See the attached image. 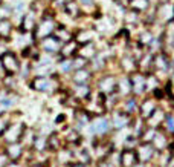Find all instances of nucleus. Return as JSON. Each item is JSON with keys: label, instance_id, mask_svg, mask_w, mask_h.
<instances>
[{"label": "nucleus", "instance_id": "nucleus-1", "mask_svg": "<svg viewBox=\"0 0 174 167\" xmlns=\"http://www.w3.org/2000/svg\"><path fill=\"white\" fill-rule=\"evenodd\" d=\"M35 167H43V166H35Z\"/></svg>", "mask_w": 174, "mask_h": 167}]
</instances>
